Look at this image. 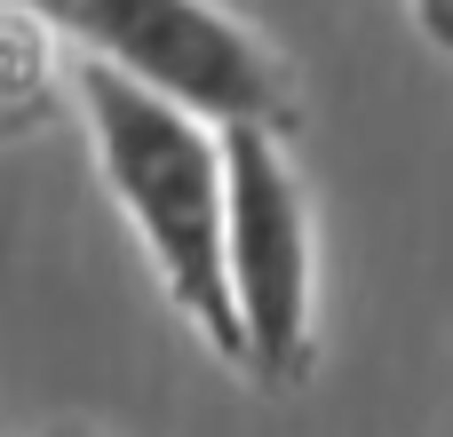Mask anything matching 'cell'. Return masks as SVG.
<instances>
[{
    "label": "cell",
    "mask_w": 453,
    "mask_h": 437,
    "mask_svg": "<svg viewBox=\"0 0 453 437\" xmlns=\"http://www.w3.org/2000/svg\"><path fill=\"white\" fill-rule=\"evenodd\" d=\"M72 88H80V111L96 135V167H104L111 199L127 207L159 287L223 358H247V326H239L231 271H223V215H231L223 127L159 104L151 88H135L88 56H80Z\"/></svg>",
    "instance_id": "6da1fadb"
},
{
    "label": "cell",
    "mask_w": 453,
    "mask_h": 437,
    "mask_svg": "<svg viewBox=\"0 0 453 437\" xmlns=\"http://www.w3.org/2000/svg\"><path fill=\"white\" fill-rule=\"evenodd\" d=\"M88 64L151 88L207 127H287L295 72L215 0H24Z\"/></svg>",
    "instance_id": "7a4b0ae2"
},
{
    "label": "cell",
    "mask_w": 453,
    "mask_h": 437,
    "mask_svg": "<svg viewBox=\"0 0 453 437\" xmlns=\"http://www.w3.org/2000/svg\"><path fill=\"white\" fill-rule=\"evenodd\" d=\"M231 215H223V271L247 326V358L279 382L311 366V207L279 127H223Z\"/></svg>",
    "instance_id": "3957f363"
},
{
    "label": "cell",
    "mask_w": 453,
    "mask_h": 437,
    "mask_svg": "<svg viewBox=\"0 0 453 437\" xmlns=\"http://www.w3.org/2000/svg\"><path fill=\"white\" fill-rule=\"evenodd\" d=\"M56 88V56H48V24L24 0H0V135L32 127L48 111Z\"/></svg>",
    "instance_id": "277c9868"
},
{
    "label": "cell",
    "mask_w": 453,
    "mask_h": 437,
    "mask_svg": "<svg viewBox=\"0 0 453 437\" xmlns=\"http://www.w3.org/2000/svg\"><path fill=\"white\" fill-rule=\"evenodd\" d=\"M414 16H422V32L438 48H453V0H414Z\"/></svg>",
    "instance_id": "5b68a950"
}]
</instances>
